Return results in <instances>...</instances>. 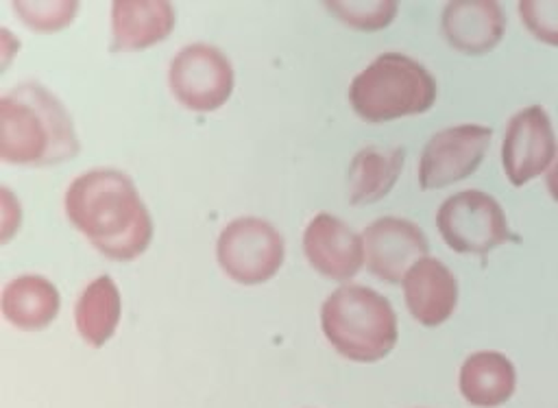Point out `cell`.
I'll return each instance as SVG.
<instances>
[{
	"label": "cell",
	"instance_id": "6da1fadb",
	"mask_svg": "<svg viewBox=\"0 0 558 408\" xmlns=\"http://www.w3.org/2000/svg\"><path fill=\"white\" fill-rule=\"evenodd\" d=\"M63 207L68 220L109 260H135L153 240L150 212L122 170L94 168L78 175L65 190Z\"/></svg>",
	"mask_w": 558,
	"mask_h": 408
},
{
	"label": "cell",
	"instance_id": "7a4b0ae2",
	"mask_svg": "<svg viewBox=\"0 0 558 408\" xmlns=\"http://www.w3.org/2000/svg\"><path fill=\"white\" fill-rule=\"evenodd\" d=\"M78 137L63 103L41 83L24 81L0 98V159L57 166L76 157Z\"/></svg>",
	"mask_w": 558,
	"mask_h": 408
},
{
	"label": "cell",
	"instance_id": "3957f363",
	"mask_svg": "<svg viewBox=\"0 0 558 408\" xmlns=\"http://www.w3.org/2000/svg\"><path fill=\"white\" fill-rule=\"evenodd\" d=\"M320 327L331 347L353 362L386 358L399 338L390 301L364 284H344L327 295Z\"/></svg>",
	"mask_w": 558,
	"mask_h": 408
},
{
	"label": "cell",
	"instance_id": "277c9868",
	"mask_svg": "<svg viewBox=\"0 0 558 408\" xmlns=\"http://www.w3.org/2000/svg\"><path fill=\"white\" fill-rule=\"evenodd\" d=\"M438 96L432 72L401 52L377 55L349 85V103L366 122L425 113Z\"/></svg>",
	"mask_w": 558,
	"mask_h": 408
},
{
	"label": "cell",
	"instance_id": "5b68a950",
	"mask_svg": "<svg viewBox=\"0 0 558 408\" xmlns=\"http://www.w3.org/2000/svg\"><path fill=\"white\" fill-rule=\"evenodd\" d=\"M436 227L445 244L462 255H486L510 240L504 207L482 190L447 196L436 212Z\"/></svg>",
	"mask_w": 558,
	"mask_h": 408
},
{
	"label": "cell",
	"instance_id": "8992f818",
	"mask_svg": "<svg viewBox=\"0 0 558 408\" xmlns=\"http://www.w3.org/2000/svg\"><path fill=\"white\" fill-rule=\"evenodd\" d=\"M283 236L264 218L240 216L225 225L216 242V257L227 277L255 286L277 275L283 264Z\"/></svg>",
	"mask_w": 558,
	"mask_h": 408
},
{
	"label": "cell",
	"instance_id": "52a82bcc",
	"mask_svg": "<svg viewBox=\"0 0 558 408\" xmlns=\"http://www.w3.org/2000/svg\"><path fill=\"white\" fill-rule=\"evenodd\" d=\"M233 81L229 57L220 48L203 41L183 46L168 68L172 96L196 113L220 109L233 92Z\"/></svg>",
	"mask_w": 558,
	"mask_h": 408
},
{
	"label": "cell",
	"instance_id": "ba28073f",
	"mask_svg": "<svg viewBox=\"0 0 558 408\" xmlns=\"http://www.w3.org/2000/svg\"><path fill=\"white\" fill-rule=\"evenodd\" d=\"M493 140V129L484 124H456L436 131L418 157V188L440 190L471 177Z\"/></svg>",
	"mask_w": 558,
	"mask_h": 408
},
{
	"label": "cell",
	"instance_id": "9c48e42d",
	"mask_svg": "<svg viewBox=\"0 0 558 408\" xmlns=\"http://www.w3.org/2000/svg\"><path fill=\"white\" fill-rule=\"evenodd\" d=\"M558 155L556 133L541 105L519 109L506 124L501 142V168L517 188L551 168Z\"/></svg>",
	"mask_w": 558,
	"mask_h": 408
},
{
	"label": "cell",
	"instance_id": "30bf717a",
	"mask_svg": "<svg viewBox=\"0 0 558 408\" xmlns=\"http://www.w3.org/2000/svg\"><path fill=\"white\" fill-rule=\"evenodd\" d=\"M366 268L388 284L403 281L405 273L423 257H427L429 242L418 225L399 216H384L373 220L364 233Z\"/></svg>",
	"mask_w": 558,
	"mask_h": 408
},
{
	"label": "cell",
	"instance_id": "8fae6325",
	"mask_svg": "<svg viewBox=\"0 0 558 408\" xmlns=\"http://www.w3.org/2000/svg\"><path fill=\"white\" fill-rule=\"evenodd\" d=\"M303 251L310 266L329 279H351L364 264V242L344 220L318 212L303 231Z\"/></svg>",
	"mask_w": 558,
	"mask_h": 408
},
{
	"label": "cell",
	"instance_id": "7c38bea8",
	"mask_svg": "<svg viewBox=\"0 0 558 408\" xmlns=\"http://www.w3.org/2000/svg\"><path fill=\"white\" fill-rule=\"evenodd\" d=\"M403 297L410 314L425 327L442 325L456 310L458 281L449 266L436 257L418 260L403 277Z\"/></svg>",
	"mask_w": 558,
	"mask_h": 408
},
{
	"label": "cell",
	"instance_id": "4fadbf2b",
	"mask_svg": "<svg viewBox=\"0 0 558 408\" xmlns=\"http://www.w3.org/2000/svg\"><path fill=\"white\" fill-rule=\"evenodd\" d=\"M447 44L464 55L490 52L506 33V15L493 0L447 2L440 15Z\"/></svg>",
	"mask_w": 558,
	"mask_h": 408
},
{
	"label": "cell",
	"instance_id": "5bb4252c",
	"mask_svg": "<svg viewBox=\"0 0 558 408\" xmlns=\"http://www.w3.org/2000/svg\"><path fill=\"white\" fill-rule=\"evenodd\" d=\"M174 22V7L166 0H116L111 4V50L150 48L172 33Z\"/></svg>",
	"mask_w": 558,
	"mask_h": 408
},
{
	"label": "cell",
	"instance_id": "9a60e30c",
	"mask_svg": "<svg viewBox=\"0 0 558 408\" xmlns=\"http://www.w3.org/2000/svg\"><path fill=\"white\" fill-rule=\"evenodd\" d=\"M458 386L466 404L475 408H497L512 397L517 388V371L510 358L501 351H475L462 362Z\"/></svg>",
	"mask_w": 558,
	"mask_h": 408
},
{
	"label": "cell",
	"instance_id": "2e32d148",
	"mask_svg": "<svg viewBox=\"0 0 558 408\" xmlns=\"http://www.w3.org/2000/svg\"><path fill=\"white\" fill-rule=\"evenodd\" d=\"M0 305L13 327L37 332L57 319L61 297L50 279L41 275H20L4 286Z\"/></svg>",
	"mask_w": 558,
	"mask_h": 408
},
{
	"label": "cell",
	"instance_id": "e0dca14e",
	"mask_svg": "<svg viewBox=\"0 0 558 408\" xmlns=\"http://www.w3.org/2000/svg\"><path fill=\"white\" fill-rule=\"evenodd\" d=\"M405 151L399 146H364L349 164V203L366 205L384 199L403 170Z\"/></svg>",
	"mask_w": 558,
	"mask_h": 408
},
{
	"label": "cell",
	"instance_id": "ac0fdd59",
	"mask_svg": "<svg viewBox=\"0 0 558 408\" xmlns=\"http://www.w3.org/2000/svg\"><path fill=\"white\" fill-rule=\"evenodd\" d=\"M122 314V299L116 281L100 275L89 281L74 305V323L89 347H102L116 332Z\"/></svg>",
	"mask_w": 558,
	"mask_h": 408
},
{
	"label": "cell",
	"instance_id": "d6986e66",
	"mask_svg": "<svg viewBox=\"0 0 558 408\" xmlns=\"http://www.w3.org/2000/svg\"><path fill=\"white\" fill-rule=\"evenodd\" d=\"M329 13H333L340 22L357 31H379L386 28L397 11L399 4L395 0H375V2H325Z\"/></svg>",
	"mask_w": 558,
	"mask_h": 408
},
{
	"label": "cell",
	"instance_id": "ffe728a7",
	"mask_svg": "<svg viewBox=\"0 0 558 408\" xmlns=\"http://www.w3.org/2000/svg\"><path fill=\"white\" fill-rule=\"evenodd\" d=\"M15 15L33 31L39 33H52V31H61L65 28L76 11H78V2H70V0H61V2H11Z\"/></svg>",
	"mask_w": 558,
	"mask_h": 408
},
{
	"label": "cell",
	"instance_id": "44dd1931",
	"mask_svg": "<svg viewBox=\"0 0 558 408\" xmlns=\"http://www.w3.org/2000/svg\"><path fill=\"white\" fill-rule=\"evenodd\" d=\"M517 9L534 39L558 48V0H521Z\"/></svg>",
	"mask_w": 558,
	"mask_h": 408
},
{
	"label": "cell",
	"instance_id": "7402d4cb",
	"mask_svg": "<svg viewBox=\"0 0 558 408\" xmlns=\"http://www.w3.org/2000/svg\"><path fill=\"white\" fill-rule=\"evenodd\" d=\"M11 203H13V196H11V192L4 188V190H2V212H4V218H2V242H7V240L13 236V231L20 227V205L11 212V209H9Z\"/></svg>",
	"mask_w": 558,
	"mask_h": 408
},
{
	"label": "cell",
	"instance_id": "603a6c76",
	"mask_svg": "<svg viewBox=\"0 0 558 408\" xmlns=\"http://www.w3.org/2000/svg\"><path fill=\"white\" fill-rule=\"evenodd\" d=\"M547 190H549L551 199L558 203V155H556L551 168L547 170Z\"/></svg>",
	"mask_w": 558,
	"mask_h": 408
}]
</instances>
